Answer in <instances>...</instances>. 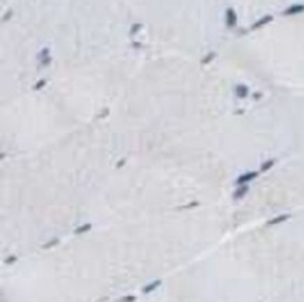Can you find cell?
<instances>
[{"mask_svg":"<svg viewBox=\"0 0 304 302\" xmlns=\"http://www.w3.org/2000/svg\"><path fill=\"white\" fill-rule=\"evenodd\" d=\"M272 20L271 16H266V17H263V18H261L258 22H255L254 25H252V28H259L261 25H263V24H266V22H269Z\"/></svg>","mask_w":304,"mask_h":302,"instance_id":"obj_4","label":"cell"},{"mask_svg":"<svg viewBox=\"0 0 304 302\" xmlns=\"http://www.w3.org/2000/svg\"><path fill=\"white\" fill-rule=\"evenodd\" d=\"M303 11H304V4H294V6H290L287 10H284V14L286 16H293V14L303 13Z\"/></svg>","mask_w":304,"mask_h":302,"instance_id":"obj_1","label":"cell"},{"mask_svg":"<svg viewBox=\"0 0 304 302\" xmlns=\"http://www.w3.org/2000/svg\"><path fill=\"white\" fill-rule=\"evenodd\" d=\"M135 301H136V297H135V295H126V297H123L119 302H135Z\"/></svg>","mask_w":304,"mask_h":302,"instance_id":"obj_5","label":"cell"},{"mask_svg":"<svg viewBox=\"0 0 304 302\" xmlns=\"http://www.w3.org/2000/svg\"><path fill=\"white\" fill-rule=\"evenodd\" d=\"M226 16H227V25L228 27H234V25H236V21H237V17H236L234 10H233V9H228L227 13H226Z\"/></svg>","mask_w":304,"mask_h":302,"instance_id":"obj_2","label":"cell"},{"mask_svg":"<svg viewBox=\"0 0 304 302\" xmlns=\"http://www.w3.org/2000/svg\"><path fill=\"white\" fill-rule=\"evenodd\" d=\"M161 284V280H156L154 282H150V284H147L144 288H143V292L144 294H149V292H152V291H154L158 285Z\"/></svg>","mask_w":304,"mask_h":302,"instance_id":"obj_3","label":"cell"},{"mask_svg":"<svg viewBox=\"0 0 304 302\" xmlns=\"http://www.w3.org/2000/svg\"><path fill=\"white\" fill-rule=\"evenodd\" d=\"M91 228V225L90 224H86V225H83V226H80V228H77L76 229V234H81V232H84V231H88Z\"/></svg>","mask_w":304,"mask_h":302,"instance_id":"obj_6","label":"cell"}]
</instances>
